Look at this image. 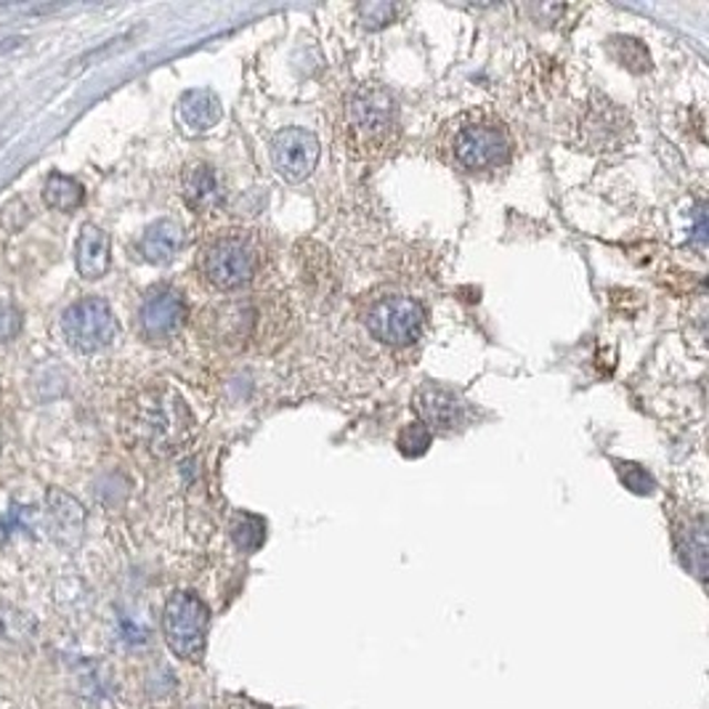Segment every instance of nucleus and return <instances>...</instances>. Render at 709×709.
<instances>
[{"label": "nucleus", "instance_id": "1", "mask_svg": "<svg viewBox=\"0 0 709 709\" xmlns=\"http://www.w3.org/2000/svg\"><path fill=\"white\" fill-rule=\"evenodd\" d=\"M346 144L359 160H377L399 142V107L388 88L362 83L346 98Z\"/></svg>", "mask_w": 709, "mask_h": 709}, {"label": "nucleus", "instance_id": "2", "mask_svg": "<svg viewBox=\"0 0 709 709\" xmlns=\"http://www.w3.org/2000/svg\"><path fill=\"white\" fill-rule=\"evenodd\" d=\"M131 430L149 452L160 457L176 455L195 436V417L176 390L152 388L136 399Z\"/></svg>", "mask_w": 709, "mask_h": 709}, {"label": "nucleus", "instance_id": "3", "mask_svg": "<svg viewBox=\"0 0 709 709\" xmlns=\"http://www.w3.org/2000/svg\"><path fill=\"white\" fill-rule=\"evenodd\" d=\"M447 149L457 168L481 174L497 170L513 157V136L510 128L492 112H468L452 123L447 136Z\"/></svg>", "mask_w": 709, "mask_h": 709}, {"label": "nucleus", "instance_id": "4", "mask_svg": "<svg viewBox=\"0 0 709 709\" xmlns=\"http://www.w3.org/2000/svg\"><path fill=\"white\" fill-rule=\"evenodd\" d=\"M258 263H261V256H258L256 242L248 234H237V231L208 242L200 258L205 280L213 284L216 290H223V293L240 290L253 282Z\"/></svg>", "mask_w": 709, "mask_h": 709}, {"label": "nucleus", "instance_id": "5", "mask_svg": "<svg viewBox=\"0 0 709 709\" xmlns=\"http://www.w3.org/2000/svg\"><path fill=\"white\" fill-rule=\"evenodd\" d=\"M210 612L208 606L197 598L195 593L178 590L165 603L163 612V633L168 640L170 651L178 659L200 661L205 654V640H208Z\"/></svg>", "mask_w": 709, "mask_h": 709}, {"label": "nucleus", "instance_id": "6", "mask_svg": "<svg viewBox=\"0 0 709 709\" xmlns=\"http://www.w3.org/2000/svg\"><path fill=\"white\" fill-rule=\"evenodd\" d=\"M369 335L386 346H413L426 327V309L407 295H383L373 301L364 316Z\"/></svg>", "mask_w": 709, "mask_h": 709}, {"label": "nucleus", "instance_id": "7", "mask_svg": "<svg viewBox=\"0 0 709 709\" xmlns=\"http://www.w3.org/2000/svg\"><path fill=\"white\" fill-rule=\"evenodd\" d=\"M64 341L81 354H96L117 337V320L104 298H83L62 316Z\"/></svg>", "mask_w": 709, "mask_h": 709}, {"label": "nucleus", "instance_id": "8", "mask_svg": "<svg viewBox=\"0 0 709 709\" xmlns=\"http://www.w3.org/2000/svg\"><path fill=\"white\" fill-rule=\"evenodd\" d=\"M580 138L587 152H616L633 138V121L612 98L593 96L580 121Z\"/></svg>", "mask_w": 709, "mask_h": 709}, {"label": "nucleus", "instance_id": "9", "mask_svg": "<svg viewBox=\"0 0 709 709\" xmlns=\"http://www.w3.org/2000/svg\"><path fill=\"white\" fill-rule=\"evenodd\" d=\"M320 138L306 128H284L271 138V163L284 181L301 184L316 170L320 163Z\"/></svg>", "mask_w": 709, "mask_h": 709}, {"label": "nucleus", "instance_id": "10", "mask_svg": "<svg viewBox=\"0 0 709 709\" xmlns=\"http://www.w3.org/2000/svg\"><path fill=\"white\" fill-rule=\"evenodd\" d=\"M187 322V303L176 288H155L138 309L142 333L152 343H168Z\"/></svg>", "mask_w": 709, "mask_h": 709}, {"label": "nucleus", "instance_id": "11", "mask_svg": "<svg viewBox=\"0 0 709 709\" xmlns=\"http://www.w3.org/2000/svg\"><path fill=\"white\" fill-rule=\"evenodd\" d=\"M415 413L420 417V423L430 434L434 430H452L462 423V413L466 404L452 388L439 386V383H428L415 394Z\"/></svg>", "mask_w": 709, "mask_h": 709}, {"label": "nucleus", "instance_id": "12", "mask_svg": "<svg viewBox=\"0 0 709 709\" xmlns=\"http://www.w3.org/2000/svg\"><path fill=\"white\" fill-rule=\"evenodd\" d=\"M181 195L189 208L197 210V213H208V210L218 208L223 200V187L213 165L208 163L189 165L181 176Z\"/></svg>", "mask_w": 709, "mask_h": 709}, {"label": "nucleus", "instance_id": "13", "mask_svg": "<svg viewBox=\"0 0 709 709\" xmlns=\"http://www.w3.org/2000/svg\"><path fill=\"white\" fill-rule=\"evenodd\" d=\"M110 234L104 229H98L96 223H85L81 229V237H77L75 248V263L77 271H81L83 280H102L110 271Z\"/></svg>", "mask_w": 709, "mask_h": 709}, {"label": "nucleus", "instance_id": "14", "mask_svg": "<svg viewBox=\"0 0 709 709\" xmlns=\"http://www.w3.org/2000/svg\"><path fill=\"white\" fill-rule=\"evenodd\" d=\"M178 121L189 134H208L221 123V98L210 88H191L178 98Z\"/></svg>", "mask_w": 709, "mask_h": 709}, {"label": "nucleus", "instance_id": "15", "mask_svg": "<svg viewBox=\"0 0 709 709\" xmlns=\"http://www.w3.org/2000/svg\"><path fill=\"white\" fill-rule=\"evenodd\" d=\"M49 513H51V532L64 545H77L83 536L85 526V510L75 497L62 492V489H51L49 492Z\"/></svg>", "mask_w": 709, "mask_h": 709}, {"label": "nucleus", "instance_id": "16", "mask_svg": "<svg viewBox=\"0 0 709 709\" xmlns=\"http://www.w3.org/2000/svg\"><path fill=\"white\" fill-rule=\"evenodd\" d=\"M184 248V229L181 223L170 221V218H160L144 231L142 242H138V253L144 256V261L163 267L170 263L178 256V250Z\"/></svg>", "mask_w": 709, "mask_h": 709}, {"label": "nucleus", "instance_id": "17", "mask_svg": "<svg viewBox=\"0 0 709 709\" xmlns=\"http://www.w3.org/2000/svg\"><path fill=\"white\" fill-rule=\"evenodd\" d=\"M43 200L49 208L59 210V213H72V210H77L85 202V189L72 176L51 174L43 187Z\"/></svg>", "mask_w": 709, "mask_h": 709}, {"label": "nucleus", "instance_id": "18", "mask_svg": "<svg viewBox=\"0 0 709 709\" xmlns=\"http://www.w3.org/2000/svg\"><path fill=\"white\" fill-rule=\"evenodd\" d=\"M32 635H35V619L9 603H0V643L24 646L32 640Z\"/></svg>", "mask_w": 709, "mask_h": 709}, {"label": "nucleus", "instance_id": "19", "mask_svg": "<svg viewBox=\"0 0 709 709\" xmlns=\"http://www.w3.org/2000/svg\"><path fill=\"white\" fill-rule=\"evenodd\" d=\"M231 540H234V545L240 548L242 553H256V550L267 542V521H263L261 515L240 510V513L234 515V521H231Z\"/></svg>", "mask_w": 709, "mask_h": 709}, {"label": "nucleus", "instance_id": "20", "mask_svg": "<svg viewBox=\"0 0 709 709\" xmlns=\"http://www.w3.org/2000/svg\"><path fill=\"white\" fill-rule=\"evenodd\" d=\"M608 51L622 67H627L629 72H646L651 70V56H648V49L635 38H612L608 41Z\"/></svg>", "mask_w": 709, "mask_h": 709}, {"label": "nucleus", "instance_id": "21", "mask_svg": "<svg viewBox=\"0 0 709 709\" xmlns=\"http://www.w3.org/2000/svg\"><path fill=\"white\" fill-rule=\"evenodd\" d=\"M686 550H688V569L699 576V580H705V569H707V526H705V519H696L694 523H688V534H686Z\"/></svg>", "mask_w": 709, "mask_h": 709}, {"label": "nucleus", "instance_id": "22", "mask_svg": "<svg viewBox=\"0 0 709 709\" xmlns=\"http://www.w3.org/2000/svg\"><path fill=\"white\" fill-rule=\"evenodd\" d=\"M430 441H434V434H430L420 420H415V423H407V426L399 430L396 447H399V452L404 457H423L428 452Z\"/></svg>", "mask_w": 709, "mask_h": 709}, {"label": "nucleus", "instance_id": "23", "mask_svg": "<svg viewBox=\"0 0 709 709\" xmlns=\"http://www.w3.org/2000/svg\"><path fill=\"white\" fill-rule=\"evenodd\" d=\"M616 473L629 492L635 494H651L654 492V476L646 468H640L638 462H616Z\"/></svg>", "mask_w": 709, "mask_h": 709}, {"label": "nucleus", "instance_id": "24", "mask_svg": "<svg viewBox=\"0 0 709 709\" xmlns=\"http://www.w3.org/2000/svg\"><path fill=\"white\" fill-rule=\"evenodd\" d=\"M394 14H396L394 6H388V3H364V6H359V17H362L364 28H369V30L386 28L390 19H394Z\"/></svg>", "mask_w": 709, "mask_h": 709}, {"label": "nucleus", "instance_id": "25", "mask_svg": "<svg viewBox=\"0 0 709 709\" xmlns=\"http://www.w3.org/2000/svg\"><path fill=\"white\" fill-rule=\"evenodd\" d=\"M22 333V311L0 303V343H9Z\"/></svg>", "mask_w": 709, "mask_h": 709}]
</instances>
